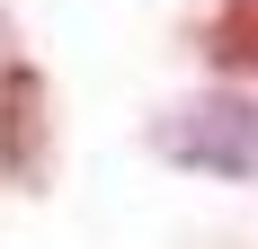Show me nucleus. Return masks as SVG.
I'll return each mask as SVG.
<instances>
[{"mask_svg": "<svg viewBox=\"0 0 258 249\" xmlns=\"http://www.w3.org/2000/svg\"><path fill=\"white\" fill-rule=\"evenodd\" d=\"M205 63L232 80H258V0H223V18L205 27Z\"/></svg>", "mask_w": 258, "mask_h": 249, "instance_id": "nucleus-3", "label": "nucleus"}, {"mask_svg": "<svg viewBox=\"0 0 258 249\" xmlns=\"http://www.w3.org/2000/svg\"><path fill=\"white\" fill-rule=\"evenodd\" d=\"M152 151L178 160V169H205V178H258V107L240 89H214V98H187L152 125Z\"/></svg>", "mask_w": 258, "mask_h": 249, "instance_id": "nucleus-1", "label": "nucleus"}, {"mask_svg": "<svg viewBox=\"0 0 258 249\" xmlns=\"http://www.w3.org/2000/svg\"><path fill=\"white\" fill-rule=\"evenodd\" d=\"M0 178L45 187L53 178V116H45V72L0 45Z\"/></svg>", "mask_w": 258, "mask_h": 249, "instance_id": "nucleus-2", "label": "nucleus"}]
</instances>
